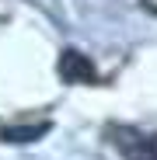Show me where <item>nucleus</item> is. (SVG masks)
Here are the masks:
<instances>
[{
	"label": "nucleus",
	"mask_w": 157,
	"mask_h": 160,
	"mask_svg": "<svg viewBox=\"0 0 157 160\" xmlns=\"http://www.w3.org/2000/svg\"><path fill=\"white\" fill-rule=\"evenodd\" d=\"M115 146L126 160H157V132L140 129H115Z\"/></svg>",
	"instance_id": "1"
},
{
	"label": "nucleus",
	"mask_w": 157,
	"mask_h": 160,
	"mask_svg": "<svg viewBox=\"0 0 157 160\" xmlns=\"http://www.w3.org/2000/svg\"><path fill=\"white\" fill-rule=\"evenodd\" d=\"M60 77L66 80V84H91L94 80V66H91V59L84 56V52L66 49L60 56Z\"/></svg>",
	"instance_id": "2"
},
{
	"label": "nucleus",
	"mask_w": 157,
	"mask_h": 160,
	"mask_svg": "<svg viewBox=\"0 0 157 160\" xmlns=\"http://www.w3.org/2000/svg\"><path fill=\"white\" fill-rule=\"evenodd\" d=\"M49 132V122H35V125H11V129H4L0 132V139L4 143H35V139H42Z\"/></svg>",
	"instance_id": "3"
}]
</instances>
